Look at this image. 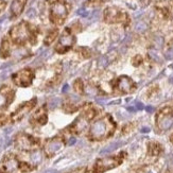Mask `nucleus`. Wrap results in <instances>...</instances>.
<instances>
[{
  "label": "nucleus",
  "mask_w": 173,
  "mask_h": 173,
  "mask_svg": "<svg viewBox=\"0 0 173 173\" xmlns=\"http://www.w3.org/2000/svg\"><path fill=\"white\" fill-rule=\"evenodd\" d=\"M9 34L12 42L17 46H25L28 43L35 45L37 42L38 29L28 21H20L10 29Z\"/></svg>",
  "instance_id": "nucleus-1"
},
{
  "label": "nucleus",
  "mask_w": 173,
  "mask_h": 173,
  "mask_svg": "<svg viewBox=\"0 0 173 173\" xmlns=\"http://www.w3.org/2000/svg\"><path fill=\"white\" fill-rule=\"evenodd\" d=\"M116 130V123L113 120L111 115H106L103 118L97 120L90 127L88 138L93 141L103 140V139L111 137Z\"/></svg>",
  "instance_id": "nucleus-2"
},
{
  "label": "nucleus",
  "mask_w": 173,
  "mask_h": 173,
  "mask_svg": "<svg viewBox=\"0 0 173 173\" xmlns=\"http://www.w3.org/2000/svg\"><path fill=\"white\" fill-rule=\"evenodd\" d=\"M49 19L53 25L62 26L68 16V9L62 0H49Z\"/></svg>",
  "instance_id": "nucleus-3"
},
{
  "label": "nucleus",
  "mask_w": 173,
  "mask_h": 173,
  "mask_svg": "<svg viewBox=\"0 0 173 173\" xmlns=\"http://www.w3.org/2000/svg\"><path fill=\"white\" fill-rule=\"evenodd\" d=\"M124 157H125V153L121 152L120 154L116 155V156L100 158L96 161V164L93 165V173H104L105 171L114 169L122 163Z\"/></svg>",
  "instance_id": "nucleus-4"
},
{
  "label": "nucleus",
  "mask_w": 173,
  "mask_h": 173,
  "mask_svg": "<svg viewBox=\"0 0 173 173\" xmlns=\"http://www.w3.org/2000/svg\"><path fill=\"white\" fill-rule=\"evenodd\" d=\"M15 147L22 152H34L39 148V139L25 133L18 134L15 138Z\"/></svg>",
  "instance_id": "nucleus-5"
},
{
  "label": "nucleus",
  "mask_w": 173,
  "mask_h": 173,
  "mask_svg": "<svg viewBox=\"0 0 173 173\" xmlns=\"http://www.w3.org/2000/svg\"><path fill=\"white\" fill-rule=\"evenodd\" d=\"M96 111L93 109V107H88L79 116V117L74 120V122L68 127V130L71 133L74 134H81L84 132V130L88 127L89 121L95 117Z\"/></svg>",
  "instance_id": "nucleus-6"
},
{
  "label": "nucleus",
  "mask_w": 173,
  "mask_h": 173,
  "mask_svg": "<svg viewBox=\"0 0 173 173\" xmlns=\"http://www.w3.org/2000/svg\"><path fill=\"white\" fill-rule=\"evenodd\" d=\"M74 43H75V37L73 33L71 32L70 28H66L56 43L55 52L59 54H64L72 48Z\"/></svg>",
  "instance_id": "nucleus-7"
},
{
  "label": "nucleus",
  "mask_w": 173,
  "mask_h": 173,
  "mask_svg": "<svg viewBox=\"0 0 173 173\" xmlns=\"http://www.w3.org/2000/svg\"><path fill=\"white\" fill-rule=\"evenodd\" d=\"M35 72L32 68H24L12 75L13 83L18 87H29L33 83Z\"/></svg>",
  "instance_id": "nucleus-8"
},
{
  "label": "nucleus",
  "mask_w": 173,
  "mask_h": 173,
  "mask_svg": "<svg viewBox=\"0 0 173 173\" xmlns=\"http://www.w3.org/2000/svg\"><path fill=\"white\" fill-rule=\"evenodd\" d=\"M156 124L161 131L170 130L173 127V106H167L158 113Z\"/></svg>",
  "instance_id": "nucleus-9"
},
{
  "label": "nucleus",
  "mask_w": 173,
  "mask_h": 173,
  "mask_svg": "<svg viewBox=\"0 0 173 173\" xmlns=\"http://www.w3.org/2000/svg\"><path fill=\"white\" fill-rule=\"evenodd\" d=\"M37 103V99L36 98H33V99L29 100V101H26L22 104H20L18 107L16 108L15 111H13L11 116H10V120L13 123H16L25 117L26 115L30 113V111L33 109V107H35V105Z\"/></svg>",
  "instance_id": "nucleus-10"
},
{
  "label": "nucleus",
  "mask_w": 173,
  "mask_h": 173,
  "mask_svg": "<svg viewBox=\"0 0 173 173\" xmlns=\"http://www.w3.org/2000/svg\"><path fill=\"white\" fill-rule=\"evenodd\" d=\"M64 145H65V140L61 136H55V137H53V138L48 139V140L45 142V145H44L45 154H46L48 157H52V156H54L60 150H62Z\"/></svg>",
  "instance_id": "nucleus-11"
},
{
  "label": "nucleus",
  "mask_w": 173,
  "mask_h": 173,
  "mask_svg": "<svg viewBox=\"0 0 173 173\" xmlns=\"http://www.w3.org/2000/svg\"><path fill=\"white\" fill-rule=\"evenodd\" d=\"M127 18V13L121 11L118 8L109 6L104 11V19L108 24H116V22H123Z\"/></svg>",
  "instance_id": "nucleus-12"
},
{
  "label": "nucleus",
  "mask_w": 173,
  "mask_h": 173,
  "mask_svg": "<svg viewBox=\"0 0 173 173\" xmlns=\"http://www.w3.org/2000/svg\"><path fill=\"white\" fill-rule=\"evenodd\" d=\"M20 163L18 157L14 154H8L6 155L2 159V166L0 168V170H2L4 173H14L16 171L19 172V168H20ZM20 173V172H19Z\"/></svg>",
  "instance_id": "nucleus-13"
},
{
  "label": "nucleus",
  "mask_w": 173,
  "mask_h": 173,
  "mask_svg": "<svg viewBox=\"0 0 173 173\" xmlns=\"http://www.w3.org/2000/svg\"><path fill=\"white\" fill-rule=\"evenodd\" d=\"M15 98V90L8 85L0 88V111L6 109Z\"/></svg>",
  "instance_id": "nucleus-14"
},
{
  "label": "nucleus",
  "mask_w": 173,
  "mask_h": 173,
  "mask_svg": "<svg viewBox=\"0 0 173 173\" xmlns=\"http://www.w3.org/2000/svg\"><path fill=\"white\" fill-rule=\"evenodd\" d=\"M48 121V111H47V105L44 104L40 106L34 114L30 118V123L33 127H42L45 125Z\"/></svg>",
  "instance_id": "nucleus-15"
},
{
  "label": "nucleus",
  "mask_w": 173,
  "mask_h": 173,
  "mask_svg": "<svg viewBox=\"0 0 173 173\" xmlns=\"http://www.w3.org/2000/svg\"><path fill=\"white\" fill-rule=\"evenodd\" d=\"M118 90H120L121 93H132L136 88V84L134 83V81L131 78L127 77V75H121L117 80V84H116Z\"/></svg>",
  "instance_id": "nucleus-16"
},
{
  "label": "nucleus",
  "mask_w": 173,
  "mask_h": 173,
  "mask_svg": "<svg viewBox=\"0 0 173 173\" xmlns=\"http://www.w3.org/2000/svg\"><path fill=\"white\" fill-rule=\"evenodd\" d=\"M26 3H27V0H13L11 9H10L11 19H15L21 15V13L25 10Z\"/></svg>",
  "instance_id": "nucleus-17"
},
{
  "label": "nucleus",
  "mask_w": 173,
  "mask_h": 173,
  "mask_svg": "<svg viewBox=\"0 0 173 173\" xmlns=\"http://www.w3.org/2000/svg\"><path fill=\"white\" fill-rule=\"evenodd\" d=\"M11 54V46H10L9 39L4 37L1 42V46H0V57L2 59H8Z\"/></svg>",
  "instance_id": "nucleus-18"
},
{
  "label": "nucleus",
  "mask_w": 173,
  "mask_h": 173,
  "mask_svg": "<svg viewBox=\"0 0 173 173\" xmlns=\"http://www.w3.org/2000/svg\"><path fill=\"white\" fill-rule=\"evenodd\" d=\"M57 35H59V30H57V29H52V30H50V31L47 33L45 39H44L45 46H50V45L55 40Z\"/></svg>",
  "instance_id": "nucleus-19"
},
{
  "label": "nucleus",
  "mask_w": 173,
  "mask_h": 173,
  "mask_svg": "<svg viewBox=\"0 0 173 173\" xmlns=\"http://www.w3.org/2000/svg\"><path fill=\"white\" fill-rule=\"evenodd\" d=\"M163 151V148L159 143L151 142L149 145V154L150 155H159Z\"/></svg>",
  "instance_id": "nucleus-20"
},
{
  "label": "nucleus",
  "mask_w": 173,
  "mask_h": 173,
  "mask_svg": "<svg viewBox=\"0 0 173 173\" xmlns=\"http://www.w3.org/2000/svg\"><path fill=\"white\" fill-rule=\"evenodd\" d=\"M63 108H64L65 113L71 114V113H74V111L79 108V105H78L77 103H74L72 100H69V101H67V102L64 104V107Z\"/></svg>",
  "instance_id": "nucleus-21"
},
{
  "label": "nucleus",
  "mask_w": 173,
  "mask_h": 173,
  "mask_svg": "<svg viewBox=\"0 0 173 173\" xmlns=\"http://www.w3.org/2000/svg\"><path fill=\"white\" fill-rule=\"evenodd\" d=\"M121 143L120 142H114V143H111V145H108V147H105L104 149H103L102 151H101V154H105V153H109V152L114 151V150H116V149L118 148V147H120Z\"/></svg>",
  "instance_id": "nucleus-22"
},
{
  "label": "nucleus",
  "mask_w": 173,
  "mask_h": 173,
  "mask_svg": "<svg viewBox=\"0 0 173 173\" xmlns=\"http://www.w3.org/2000/svg\"><path fill=\"white\" fill-rule=\"evenodd\" d=\"M73 88H74V90H75L77 93H85V91H84L83 83H82V81H81L80 79L75 80V82L73 83Z\"/></svg>",
  "instance_id": "nucleus-23"
},
{
  "label": "nucleus",
  "mask_w": 173,
  "mask_h": 173,
  "mask_svg": "<svg viewBox=\"0 0 173 173\" xmlns=\"http://www.w3.org/2000/svg\"><path fill=\"white\" fill-rule=\"evenodd\" d=\"M148 29V25L145 24V21H139L136 24V26H135V30H136L137 32H143L145 31Z\"/></svg>",
  "instance_id": "nucleus-24"
},
{
  "label": "nucleus",
  "mask_w": 173,
  "mask_h": 173,
  "mask_svg": "<svg viewBox=\"0 0 173 173\" xmlns=\"http://www.w3.org/2000/svg\"><path fill=\"white\" fill-rule=\"evenodd\" d=\"M8 122H9V117H8L4 113L0 111V127H2V125L6 124Z\"/></svg>",
  "instance_id": "nucleus-25"
},
{
  "label": "nucleus",
  "mask_w": 173,
  "mask_h": 173,
  "mask_svg": "<svg viewBox=\"0 0 173 173\" xmlns=\"http://www.w3.org/2000/svg\"><path fill=\"white\" fill-rule=\"evenodd\" d=\"M149 56H150L152 60L156 61V62H159V61H161V59H159V55H158L157 52H156L155 50H150V51H149Z\"/></svg>",
  "instance_id": "nucleus-26"
},
{
  "label": "nucleus",
  "mask_w": 173,
  "mask_h": 173,
  "mask_svg": "<svg viewBox=\"0 0 173 173\" xmlns=\"http://www.w3.org/2000/svg\"><path fill=\"white\" fill-rule=\"evenodd\" d=\"M67 173H89V171H88V168L87 167H81L78 168V169H74L72 171H69Z\"/></svg>",
  "instance_id": "nucleus-27"
},
{
  "label": "nucleus",
  "mask_w": 173,
  "mask_h": 173,
  "mask_svg": "<svg viewBox=\"0 0 173 173\" xmlns=\"http://www.w3.org/2000/svg\"><path fill=\"white\" fill-rule=\"evenodd\" d=\"M141 62H142V57L140 55H136L132 60V63H133L134 66H139L141 64Z\"/></svg>",
  "instance_id": "nucleus-28"
},
{
  "label": "nucleus",
  "mask_w": 173,
  "mask_h": 173,
  "mask_svg": "<svg viewBox=\"0 0 173 173\" xmlns=\"http://www.w3.org/2000/svg\"><path fill=\"white\" fill-rule=\"evenodd\" d=\"M6 1H4V0H0V13L6 9Z\"/></svg>",
  "instance_id": "nucleus-29"
},
{
  "label": "nucleus",
  "mask_w": 173,
  "mask_h": 173,
  "mask_svg": "<svg viewBox=\"0 0 173 173\" xmlns=\"http://www.w3.org/2000/svg\"><path fill=\"white\" fill-rule=\"evenodd\" d=\"M78 14H79V15H82V16H87V12L84 9L79 10V11H78Z\"/></svg>",
  "instance_id": "nucleus-30"
},
{
  "label": "nucleus",
  "mask_w": 173,
  "mask_h": 173,
  "mask_svg": "<svg viewBox=\"0 0 173 173\" xmlns=\"http://www.w3.org/2000/svg\"><path fill=\"white\" fill-rule=\"evenodd\" d=\"M136 107H137V109H142V108L145 107V106H143V104H142V103L136 102Z\"/></svg>",
  "instance_id": "nucleus-31"
},
{
  "label": "nucleus",
  "mask_w": 173,
  "mask_h": 173,
  "mask_svg": "<svg viewBox=\"0 0 173 173\" xmlns=\"http://www.w3.org/2000/svg\"><path fill=\"white\" fill-rule=\"evenodd\" d=\"M68 88H69V85H68V84H66L65 86L63 87V91H64V93H65V91H67V90H68Z\"/></svg>",
  "instance_id": "nucleus-32"
},
{
  "label": "nucleus",
  "mask_w": 173,
  "mask_h": 173,
  "mask_svg": "<svg viewBox=\"0 0 173 173\" xmlns=\"http://www.w3.org/2000/svg\"><path fill=\"white\" fill-rule=\"evenodd\" d=\"M149 131H150V129H149V127H143V129L141 130V132H142V133H147V132H149Z\"/></svg>",
  "instance_id": "nucleus-33"
},
{
  "label": "nucleus",
  "mask_w": 173,
  "mask_h": 173,
  "mask_svg": "<svg viewBox=\"0 0 173 173\" xmlns=\"http://www.w3.org/2000/svg\"><path fill=\"white\" fill-rule=\"evenodd\" d=\"M153 109H154V108L152 107V106H148V107H147V111H148L149 113H152V111H153Z\"/></svg>",
  "instance_id": "nucleus-34"
},
{
  "label": "nucleus",
  "mask_w": 173,
  "mask_h": 173,
  "mask_svg": "<svg viewBox=\"0 0 173 173\" xmlns=\"http://www.w3.org/2000/svg\"><path fill=\"white\" fill-rule=\"evenodd\" d=\"M169 81H170L171 83H173V77H171V78H170V80H169Z\"/></svg>",
  "instance_id": "nucleus-35"
},
{
  "label": "nucleus",
  "mask_w": 173,
  "mask_h": 173,
  "mask_svg": "<svg viewBox=\"0 0 173 173\" xmlns=\"http://www.w3.org/2000/svg\"><path fill=\"white\" fill-rule=\"evenodd\" d=\"M170 139H171V141H172V142H173V135H172V136H171V137H170Z\"/></svg>",
  "instance_id": "nucleus-36"
}]
</instances>
